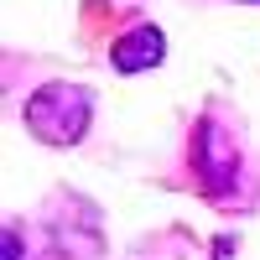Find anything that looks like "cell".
<instances>
[{"label": "cell", "instance_id": "cell-6", "mask_svg": "<svg viewBox=\"0 0 260 260\" xmlns=\"http://www.w3.org/2000/svg\"><path fill=\"white\" fill-rule=\"evenodd\" d=\"M104 6H141V0H104Z\"/></svg>", "mask_w": 260, "mask_h": 260}, {"label": "cell", "instance_id": "cell-5", "mask_svg": "<svg viewBox=\"0 0 260 260\" xmlns=\"http://www.w3.org/2000/svg\"><path fill=\"white\" fill-rule=\"evenodd\" d=\"M26 255V245H21V229L6 224V234H0V260H21Z\"/></svg>", "mask_w": 260, "mask_h": 260}, {"label": "cell", "instance_id": "cell-3", "mask_svg": "<svg viewBox=\"0 0 260 260\" xmlns=\"http://www.w3.org/2000/svg\"><path fill=\"white\" fill-rule=\"evenodd\" d=\"M161 57H167V37H161V26L136 21L130 31L115 37L110 68H115V73H151V68H161Z\"/></svg>", "mask_w": 260, "mask_h": 260}, {"label": "cell", "instance_id": "cell-2", "mask_svg": "<svg viewBox=\"0 0 260 260\" xmlns=\"http://www.w3.org/2000/svg\"><path fill=\"white\" fill-rule=\"evenodd\" d=\"M192 172H198L203 198L213 203H224L240 182V141L219 115H203L198 130H192Z\"/></svg>", "mask_w": 260, "mask_h": 260}, {"label": "cell", "instance_id": "cell-7", "mask_svg": "<svg viewBox=\"0 0 260 260\" xmlns=\"http://www.w3.org/2000/svg\"><path fill=\"white\" fill-rule=\"evenodd\" d=\"M250 6H260V0H250Z\"/></svg>", "mask_w": 260, "mask_h": 260}, {"label": "cell", "instance_id": "cell-4", "mask_svg": "<svg viewBox=\"0 0 260 260\" xmlns=\"http://www.w3.org/2000/svg\"><path fill=\"white\" fill-rule=\"evenodd\" d=\"M52 250H57V260H94L104 250L99 219L89 208H83L78 219H52Z\"/></svg>", "mask_w": 260, "mask_h": 260}, {"label": "cell", "instance_id": "cell-1", "mask_svg": "<svg viewBox=\"0 0 260 260\" xmlns=\"http://www.w3.org/2000/svg\"><path fill=\"white\" fill-rule=\"evenodd\" d=\"M21 120H26V130L42 146H78L89 136V125H94V89L52 78V83H42V89L26 94Z\"/></svg>", "mask_w": 260, "mask_h": 260}]
</instances>
